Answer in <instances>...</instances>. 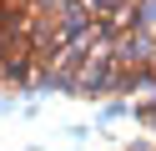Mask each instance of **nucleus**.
Wrapping results in <instances>:
<instances>
[{
	"mask_svg": "<svg viewBox=\"0 0 156 151\" xmlns=\"http://www.w3.org/2000/svg\"><path fill=\"white\" fill-rule=\"evenodd\" d=\"M0 81L156 116V0H0Z\"/></svg>",
	"mask_w": 156,
	"mask_h": 151,
	"instance_id": "obj_1",
	"label": "nucleus"
}]
</instances>
